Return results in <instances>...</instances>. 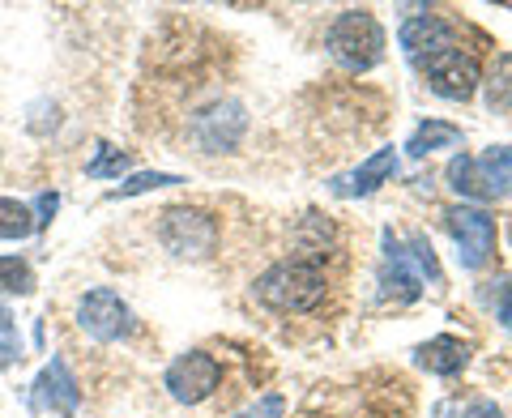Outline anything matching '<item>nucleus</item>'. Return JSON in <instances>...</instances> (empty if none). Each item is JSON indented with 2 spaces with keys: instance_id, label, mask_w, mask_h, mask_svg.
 Masks as SVG:
<instances>
[{
  "instance_id": "nucleus-22",
  "label": "nucleus",
  "mask_w": 512,
  "mask_h": 418,
  "mask_svg": "<svg viewBox=\"0 0 512 418\" xmlns=\"http://www.w3.org/2000/svg\"><path fill=\"white\" fill-rule=\"evenodd\" d=\"M56 205H60V197H56V192H43V197L35 201V209H39L35 227H47V222H52V214H56Z\"/></svg>"
},
{
  "instance_id": "nucleus-7",
  "label": "nucleus",
  "mask_w": 512,
  "mask_h": 418,
  "mask_svg": "<svg viewBox=\"0 0 512 418\" xmlns=\"http://www.w3.org/2000/svg\"><path fill=\"white\" fill-rule=\"evenodd\" d=\"M448 231L457 239V256L466 269H483L487 256L495 252V218L487 209H474V205H457L448 209Z\"/></svg>"
},
{
  "instance_id": "nucleus-16",
  "label": "nucleus",
  "mask_w": 512,
  "mask_h": 418,
  "mask_svg": "<svg viewBox=\"0 0 512 418\" xmlns=\"http://www.w3.org/2000/svg\"><path fill=\"white\" fill-rule=\"evenodd\" d=\"M30 231H35L30 205L13 201V197H0V239H26Z\"/></svg>"
},
{
  "instance_id": "nucleus-10",
  "label": "nucleus",
  "mask_w": 512,
  "mask_h": 418,
  "mask_svg": "<svg viewBox=\"0 0 512 418\" xmlns=\"http://www.w3.org/2000/svg\"><path fill=\"white\" fill-rule=\"evenodd\" d=\"M239 133H244V111L235 103H218L192 120V141H197L205 154H227L239 141Z\"/></svg>"
},
{
  "instance_id": "nucleus-8",
  "label": "nucleus",
  "mask_w": 512,
  "mask_h": 418,
  "mask_svg": "<svg viewBox=\"0 0 512 418\" xmlns=\"http://www.w3.org/2000/svg\"><path fill=\"white\" fill-rule=\"evenodd\" d=\"M167 393L175 401H184V406H197V401H205L218 380H222V367L214 355H205V350H188V355H180L171 367H167Z\"/></svg>"
},
{
  "instance_id": "nucleus-6",
  "label": "nucleus",
  "mask_w": 512,
  "mask_h": 418,
  "mask_svg": "<svg viewBox=\"0 0 512 418\" xmlns=\"http://www.w3.org/2000/svg\"><path fill=\"white\" fill-rule=\"evenodd\" d=\"M77 406H82V389L69 376V367L60 359H52L30 384V414L35 418H73Z\"/></svg>"
},
{
  "instance_id": "nucleus-21",
  "label": "nucleus",
  "mask_w": 512,
  "mask_h": 418,
  "mask_svg": "<svg viewBox=\"0 0 512 418\" xmlns=\"http://www.w3.org/2000/svg\"><path fill=\"white\" fill-rule=\"evenodd\" d=\"M282 410H286V401L278 397V393H265L256 406H248V410H239L235 418H282Z\"/></svg>"
},
{
  "instance_id": "nucleus-2",
  "label": "nucleus",
  "mask_w": 512,
  "mask_h": 418,
  "mask_svg": "<svg viewBox=\"0 0 512 418\" xmlns=\"http://www.w3.org/2000/svg\"><path fill=\"white\" fill-rule=\"evenodd\" d=\"M329 52L350 73H367L384 56V30L367 9H350L329 26Z\"/></svg>"
},
{
  "instance_id": "nucleus-3",
  "label": "nucleus",
  "mask_w": 512,
  "mask_h": 418,
  "mask_svg": "<svg viewBox=\"0 0 512 418\" xmlns=\"http://www.w3.org/2000/svg\"><path fill=\"white\" fill-rule=\"evenodd\" d=\"M448 180L461 197H478V201H495V197H508L512 192V150H487V154H457L448 163Z\"/></svg>"
},
{
  "instance_id": "nucleus-18",
  "label": "nucleus",
  "mask_w": 512,
  "mask_h": 418,
  "mask_svg": "<svg viewBox=\"0 0 512 418\" xmlns=\"http://www.w3.org/2000/svg\"><path fill=\"white\" fill-rule=\"evenodd\" d=\"M120 171H128V154H120L116 146H99L94 158L86 163L90 180H120Z\"/></svg>"
},
{
  "instance_id": "nucleus-20",
  "label": "nucleus",
  "mask_w": 512,
  "mask_h": 418,
  "mask_svg": "<svg viewBox=\"0 0 512 418\" xmlns=\"http://www.w3.org/2000/svg\"><path fill=\"white\" fill-rule=\"evenodd\" d=\"M22 359V342H18V329H13V316L0 308V372L13 367Z\"/></svg>"
},
{
  "instance_id": "nucleus-1",
  "label": "nucleus",
  "mask_w": 512,
  "mask_h": 418,
  "mask_svg": "<svg viewBox=\"0 0 512 418\" xmlns=\"http://www.w3.org/2000/svg\"><path fill=\"white\" fill-rule=\"evenodd\" d=\"M256 299L278 312H308L325 299V273L312 261H278L256 278Z\"/></svg>"
},
{
  "instance_id": "nucleus-17",
  "label": "nucleus",
  "mask_w": 512,
  "mask_h": 418,
  "mask_svg": "<svg viewBox=\"0 0 512 418\" xmlns=\"http://www.w3.org/2000/svg\"><path fill=\"white\" fill-rule=\"evenodd\" d=\"M35 291V273L22 256H0V295H30Z\"/></svg>"
},
{
  "instance_id": "nucleus-11",
  "label": "nucleus",
  "mask_w": 512,
  "mask_h": 418,
  "mask_svg": "<svg viewBox=\"0 0 512 418\" xmlns=\"http://www.w3.org/2000/svg\"><path fill=\"white\" fill-rule=\"evenodd\" d=\"M384 295H393L402 303L423 295V273L414 265V256L397 244L393 235H384Z\"/></svg>"
},
{
  "instance_id": "nucleus-15",
  "label": "nucleus",
  "mask_w": 512,
  "mask_h": 418,
  "mask_svg": "<svg viewBox=\"0 0 512 418\" xmlns=\"http://www.w3.org/2000/svg\"><path fill=\"white\" fill-rule=\"evenodd\" d=\"M453 146H461V128L444 124V120H427V124L414 128V137L406 141V154L410 158H427V154L453 150Z\"/></svg>"
},
{
  "instance_id": "nucleus-12",
  "label": "nucleus",
  "mask_w": 512,
  "mask_h": 418,
  "mask_svg": "<svg viewBox=\"0 0 512 418\" xmlns=\"http://www.w3.org/2000/svg\"><path fill=\"white\" fill-rule=\"evenodd\" d=\"M402 47L414 56V60H431V56H440V52H453V26H448L444 18H410L406 26H402Z\"/></svg>"
},
{
  "instance_id": "nucleus-5",
  "label": "nucleus",
  "mask_w": 512,
  "mask_h": 418,
  "mask_svg": "<svg viewBox=\"0 0 512 418\" xmlns=\"http://www.w3.org/2000/svg\"><path fill=\"white\" fill-rule=\"evenodd\" d=\"M77 325H82V333L94 337V342H124V337L137 329V320H133V308H128L116 291L94 286V291L77 303Z\"/></svg>"
},
{
  "instance_id": "nucleus-4",
  "label": "nucleus",
  "mask_w": 512,
  "mask_h": 418,
  "mask_svg": "<svg viewBox=\"0 0 512 418\" xmlns=\"http://www.w3.org/2000/svg\"><path fill=\"white\" fill-rule=\"evenodd\" d=\"M158 239H163L167 252L201 261V256H210L214 244H218V222L205 214V209L175 205V209L163 214V222H158Z\"/></svg>"
},
{
  "instance_id": "nucleus-23",
  "label": "nucleus",
  "mask_w": 512,
  "mask_h": 418,
  "mask_svg": "<svg viewBox=\"0 0 512 418\" xmlns=\"http://www.w3.org/2000/svg\"><path fill=\"white\" fill-rule=\"evenodd\" d=\"M457 418H504V414H500V410H495V406H491V401H470V406H466V410H461Z\"/></svg>"
},
{
  "instance_id": "nucleus-13",
  "label": "nucleus",
  "mask_w": 512,
  "mask_h": 418,
  "mask_svg": "<svg viewBox=\"0 0 512 418\" xmlns=\"http://www.w3.org/2000/svg\"><path fill=\"white\" fill-rule=\"evenodd\" d=\"M393 175H397V154L380 150V154L367 158V163H359L350 180H338V192L342 197H367V192H376L380 184H389Z\"/></svg>"
},
{
  "instance_id": "nucleus-19",
  "label": "nucleus",
  "mask_w": 512,
  "mask_h": 418,
  "mask_svg": "<svg viewBox=\"0 0 512 418\" xmlns=\"http://www.w3.org/2000/svg\"><path fill=\"white\" fill-rule=\"evenodd\" d=\"M171 184H184L180 175H171V171H137L133 180H124L116 192H111V197H137V192H154V188H171Z\"/></svg>"
},
{
  "instance_id": "nucleus-14",
  "label": "nucleus",
  "mask_w": 512,
  "mask_h": 418,
  "mask_svg": "<svg viewBox=\"0 0 512 418\" xmlns=\"http://www.w3.org/2000/svg\"><path fill=\"white\" fill-rule=\"evenodd\" d=\"M419 363L436 376H457L470 363V346L461 337H431L427 346H419Z\"/></svg>"
},
{
  "instance_id": "nucleus-9",
  "label": "nucleus",
  "mask_w": 512,
  "mask_h": 418,
  "mask_svg": "<svg viewBox=\"0 0 512 418\" xmlns=\"http://www.w3.org/2000/svg\"><path fill=\"white\" fill-rule=\"evenodd\" d=\"M427 86L440 94V99H470V94L478 90V64L474 56H461L457 47L453 52H440V56H431L427 60Z\"/></svg>"
},
{
  "instance_id": "nucleus-24",
  "label": "nucleus",
  "mask_w": 512,
  "mask_h": 418,
  "mask_svg": "<svg viewBox=\"0 0 512 418\" xmlns=\"http://www.w3.org/2000/svg\"><path fill=\"white\" fill-rule=\"evenodd\" d=\"M500 325L512 333V291L504 295V303H500Z\"/></svg>"
}]
</instances>
